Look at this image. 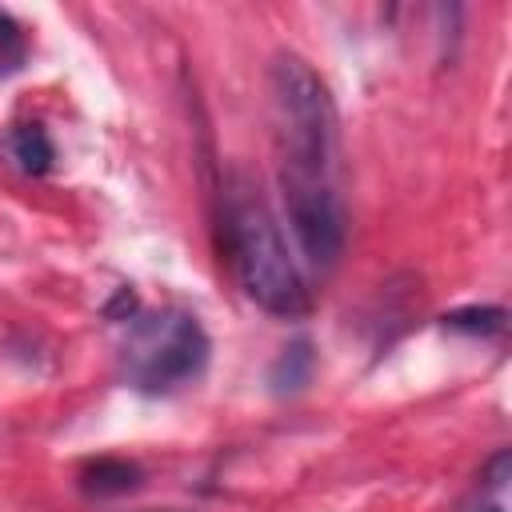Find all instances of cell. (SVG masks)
<instances>
[{"instance_id":"obj_8","label":"cell","mask_w":512,"mask_h":512,"mask_svg":"<svg viewBox=\"0 0 512 512\" xmlns=\"http://www.w3.org/2000/svg\"><path fill=\"white\" fill-rule=\"evenodd\" d=\"M508 480H512V456L508 448H500L484 476H480V496L468 504V512H508Z\"/></svg>"},{"instance_id":"obj_10","label":"cell","mask_w":512,"mask_h":512,"mask_svg":"<svg viewBox=\"0 0 512 512\" xmlns=\"http://www.w3.org/2000/svg\"><path fill=\"white\" fill-rule=\"evenodd\" d=\"M24 60V36H20V24L0 12V72H12L16 64Z\"/></svg>"},{"instance_id":"obj_9","label":"cell","mask_w":512,"mask_h":512,"mask_svg":"<svg viewBox=\"0 0 512 512\" xmlns=\"http://www.w3.org/2000/svg\"><path fill=\"white\" fill-rule=\"evenodd\" d=\"M448 332H464V336H496L504 328V308L496 304H468L444 316Z\"/></svg>"},{"instance_id":"obj_1","label":"cell","mask_w":512,"mask_h":512,"mask_svg":"<svg viewBox=\"0 0 512 512\" xmlns=\"http://www.w3.org/2000/svg\"><path fill=\"white\" fill-rule=\"evenodd\" d=\"M224 244L236 284L252 304L284 320L308 312V288L296 260L288 256V240L264 196L244 176H236L224 196Z\"/></svg>"},{"instance_id":"obj_3","label":"cell","mask_w":512,"mask_h":512,"mask_svg":"<svg viewBox=\"0 0 512 512\" xmlns=\"http://www.w3.org/2000/svg\"><path fill=\"white\" fill-rule=\"evenodd\" d=\"M268 80H272V104L284 136V168L328 176V164L336 152V108L324 80L312 72L308 60L292 52H280L272 60Z\"/></svg>"},{"instance_id":"obj_7","label":"cell","mask_w":512,"mask_h":512,"mask_svg":"<svg viewBox=\"0 0 512 512\" xmlns=\"http://www.w3.org/2000/svg\"><path fill=\"white\" fill-rule=\"evenodd\" d=\"M312 364H316L312 344H308V340H292V344H288V348H280V356L272 360L268 380H272V388H276V392H296V388H304V384H308Z\"/></svg>"},{"instance_id":"obj_5","label":"cell","mask_w":512,"mask_h":512,"mask_svg":"<svg viewBox=\"0 0 512 512\" xmlns=\"http://www.w3.org/2000/svg\"><path fill=\"white\" fill-rule=\"evenodd\" d=\"M8 148H12V160H16L24 172H32V176H44V172L52 168V160H56V148H52V140H48V132H44L40 124H20V128H12Z\"/></svg>"},{"instance_id":"obj_2","label":"cell","mask_w":512,"mask_h":512,"mask_svg":"<svg viewBox=\"0 0 512 512\" xmlns=\"http://www.w3.org/2000/svg\"><path fill=\"white\" fill-rule=\"evenodd\" d=\"M208 352H212L208 332L192 312L160 308L132 320L120 344V368L136 392L164 396L192 384L208 368Z\"/></svg>"},{"instance_id":"obj_6","label":"cell","mask_w":512,"mask_h":512,"mask_svg":"<svg viewBox=\"0 0 512 512\" xmlns=\"http://www.w3.org/2000/svg\"><path fill=\"white\" fill-rule=\"evenodd\" d=\"M80 484H84V492H92V496H120V492H132V488L140 484V468L128 464V460L104 456V460H96V464H88V468L80 472Z\"/></svg>"},{"instance_id":"obj_4","label":"cell","mask_w":512,"mask_h":512,"mask_svg":"<svg viewBox=\"0 0 512 512\" xmlns=\"http://www.w3.org/2000/svg\"><path fill=\"white\" fill-rule=\"evenodd\" d=\"M280 192H284L288 228H292L300 252L316 268H332L348 240V216H344V204H340L332 180L320 172L280 168Z\"/></svg>"}]
</instances>
